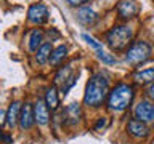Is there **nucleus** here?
Segmentation results:
<instances>
[{"mask_svg":"<svg viewBox=\"0 0 154 144\" xmlns=\"http://www.w3.org/2000/svg\"><path fill=\"white\" fill-rule=\"evenodd\" d=\"M109 91V80L108 75L103 72H95L90 77L88 83L85 88V96H84V103L91 107H98L103 104V101L106 99Z\"/></svg>","mask_w":154,"mask_h":144,"instance_id":"obj_1","label":"nucleus"},{"mask_svg":"<svg viewBox=\"0 0 154 144\" xmlns=\"http://www.w3.org/2000/svg\"><path fill=\"white\" fill-rule=\"evenodd\" d=\"M133 86L127 85V83H119L116 88H112V91L109 93L108 98V106L111 110L114 112H122L132 104L133 101Z\"/></svg>","mask_w":154,"mask_h":144,"instance_id":"obj_2","label":"nucleus"},{"mask_svg":"<svg viewBox=\"0 0 154 144\" xmlns=\"http://www.w3.org/2000/svg\"><path fill=\"white\" fill-rule=\"evenodd\" d=\"M133 37V31L128 26H116L108 32L106 35V42L112 50H122L130 43Z\"/></svg>","mask_w":154,"mask_h":144,"instance_id":"obj_3","label":"nucleus"},{"mask_svg":"<svg viewBox=\"0 0 154 144\" xmlns=\"http://www.w3.org/2000/svg\"><path fill=\"white\" fill-rule=\"evenodd\" d=\"M151 53H152V48L149 43L146 42H135L132 46L128 48V51L125 53V61L128 62L130 66L137 67L143 62H146L149 58H151Z\"/></svg>","mask_w":154,"mask_h":144,"instance_id":"obj_4","label":"nucleus"},{"mask_svg":"<svg viewBox=\"0 0 154 144\" xmlns=\"http://www.w3.org/2000/svg\"><path fill=\"white\" fill-rule=\"evenodd\" d=\"M27 19L32 24H43L48 19V8L43 3H35L29 7L27 11Z\"/></svg>","mask_w":154,"mask_h":144,"instance_id":"obj_5","label":"nucleus"},{"mask_svg":"<svg viewBox=\"0 0 154 144\" xmlns=\"http://www.w3.org/2000/svg\"><path fill=\"white\" fill-rule=\"evenodd\" d=\"M135 117L144 123L152 122L154 120V104H151L149 101H140L138 106L135 107Z\"/></svg>","mask_w":154,"mask_h":144,"instance_id":"obj_6","label":"nucleus"},{"mask_svg":"<svg viewBox=\"0 0 154 144\" xmlns=\"http://www.w3.org/2000/svg\"><path fill=\"white\" fill-rule=\"evenodd\" d=\"M21 110H23V106L19 101H13V103L10 104L7 117H5V123H7L10 128L16 127V123L19 122V117H21Z\"/></svg>","mask_w":154,"mask_h":144,"instance_id":"obj_7","label":"nucleus"},{"mask_svg":"<svg viewBox=\"0 0 154 144\" xmlns=\"http://www.w3.org/2000/svg\"><path fill=\"white\" fill-rule=\"evenodd\" d=\"M138 3L135 0H120L119 5H117V11L120 14V18H133L135 14L138 13Z\"/></svg>","mask_w":154,"mask_h":144,"instance_id":"obj_8","label":"nucleus"},{"mask_svg":"<svg viewBox=\"0 0 154 144\" xmlns=\"http://www.w3.org/2000/svg\"><path fill=\"white\" fill-rule=\"evenodd\" d=\"M80 120V106L77 103L69 104L63 110V122L67 125H77Z\"/></svg>","mask_w":154,"mask_h":144,"instance_id":"obj_9","label":"nucleus"},{"mask_svg":"<svg viewBox=\"0 0 154 144\" xmlns=\"http://www.w3.org/2000/svg\"><path fill=\"white\" fill-rule=\"evenodd\" d=\"M34 115H35V122L38 125H47L50 122V114H48V106L43 99H37L34 104Z\"/></svg>","mask_w":154,"mask_h":144,"instance_id":"obj_10","label":"nucleus"},{"mask_svg":"<svg viewBox=\"0 0 154 144\" xmlns=\"http://www.w3.org/2000/svg\"><path fill=\"white\" fill-rule=\"evenodd\" d=\"M127 130H128V133L132 134V136L135 138H146L148 136V133H149V128L146 127V123L141 122V120H138V118H133V120H130L128 125H127Z\"/></svg>","mask_w":154,"mask_h":144,"instance_id":"obj_11","label":"nucleus"},{"mask_svg":"<svg viewBox=\"0 0 154 144\" xmlns=\"http://www.w3.org/2000/svg\"><path fill=\"white\" fill-rule=\"evenodd\" d=\"M34 122H35V115H34V107L29 103H26L23 106V110H21V117H19V127L23 130H27L31 128Z\"/></svg>","mask_w":154,"mask_h":144,"instance_id":"obj_12","label":"nucleus"},{"mask_svg":"<svg viewBox=\"0 0 154 144\" xmlns=\"http://www.w3.org/2000/svg\"><path fill=\"white\" fill-rule=\"evenodd\" d=\"M77 19L79 22H82L84 26H93V24L98 21V14H96L91 8L84 7L77 10Z\"/></svg>","mask_w":154,"mask_h":144,"instance_id":"obj_13","label":"nucleus"},{"mask_svg":"<svg viewBox=\"0 0 154 144\" xmlns=\"http://www.w3.org/2000/svg\"><path fill=\"white\" fill-rule=\"evenodd\" d=\"M51 53H53V48H51V43H42V46L37 50V55H35V59L38 64H45L47 61H50L51 58Z\"/></svg>","mask_w":154,"mask_h":144,"instance_id":"obj_14","label":"nucleus"},{"mask_svg":"<svg viewBox=\"0 0 154 144\" xmlns=\"http://www.w3.org/2000/svg\"><path fill=\"white\" fill-rule=\"evenodd\" d=\"M42 38H43V32L40 29H32L31 34H29V50L37 51L42 46Z\"/></svg>","mask_w":154,"mask_h":144,"instance_id":"obj_15","label":"nucleus"},{"mask_svg":"<svg viewBox=\"0 0 154 144\" xmlns=\"http://www.w3.org/2000/svg\"><path fill=\"white\" fill-rule=\"evenodd\" d=\"M66 55H67V46H66V45L56 46L55 50H53V53H51L50 62H51L53 66H58V64H60V62L66 58Z\"/></svg>","mask_w":154,"mask_h":144,"instance_id":"obj_16","label":"nucleus"},{"mask_svg":"<svg viewBox=\"0 0 154 144\" xmlns=\"http://www.w3.org/2000/svg\"><path fill=\"white\" fill-rule=\"evenodd\" d=\"M45 103L48 106V109L55 110L58 107V93H56V86H50L47 88V93H45Z\"/></svg>","mask_w":154,"mask_h":144,"instance_id":"obj_17","label":"nucleus"},{"mask_svg":"<svg viewBox=\"0 0 154 144\" xmlns=\"http://www.w3.org/2000/svg\"><path fill=\"white\" fill-rule=\"evenodd\" d=\"M71 72H72V67L71 66H64V67H61L60 70H58V74L55 77V83L56 85H64L67 80L71 79Z\"/></svg>","mask_w":154,"mask_h":144,"instance_id":"obj_18","label":"nucleus"},{"mask_svg":"<svg viewBox=\"0 0 154 144\" xmlns=\"http://www.w3.org/2000/svg\"><path fill=\"white\" fill-rule=\"evenodd\" d=\"M133 79L137 80L138 83H149V82H154V69L140 70L133 75Z\"/></svg>","mask_w":154,"mask_h":144,"instance_id":"obj_19","label":"nucleus"},{"mask_svg":"<svg viewBox=\"0 0 154 144\" xmlns=\"http://www.w3.org/2000/svg\"><path fill=\"white\" fill-rule=\"evenodd\" d=\"M95 53H96V56H98V59L103 61L104 64H116V58L112 55H109L108 51H104V48L100 51H95Z\"/></svg>","mask_w":154,"mask_h":144,"instance_id":"obj_20","label":"nucleus"},{"mask_svg":"<svg viewBox=\"0 0 154 144\" xmlns=\"http://www.w3.org/2000/svg\"><path fill=\"white\" fill-rule=\"evenodd\" d=\"M75 79H77V75H72V77H71V79H69V80H67V82H66V83H64V85H63V86H61V93H63V94H66V93H67V91H69V90H71V86H72V85H74V83H75Z\"/></svg>","mask_w":154,"mask_h":144,"instance_id":"obj_21","label":"nucleus"},{"mask_svg":"<svg viewBox=\"0 0 154 144\" xmlns=\"http://www.w3.org/2000/svg\"><path fill=\"white\" fill-rule=\"evenodd\" d=\"M104 125H106V118L101 117V118L98 120V123L95 125V128H96V130H101V128H104Z\"/></svg>","mask_w":154,"mask_h":144,"instance_id":"obj_22","label":"nucleus"},{"mask_svg":"<svg viewBox=\"0 0 154 144\" xmlns=\"http://www.w3.org/2000/svg\"><path fill=\"white\" fill-rule=\"evenodd\" d=\"M72 7H77V5H82V3H85V2H88V0H67Z\"/></svg>","mask_w":154,"mask_h":144,"instance_id":"obj_23","label":"nucleus"},{"mask_svg":"<svg viewBox=\"0 0 154 144\" xmlns=\"http://www.w3.org/2000/svg\"><path fill=\"white\" fill-rule=\"evenodd\" d=\"M148 96H149L151 99H154V83L148 88Z\"/></svg>","mask_w":154,"mask_h":144,"instance_id":"obj_24","label":"nucleus"},{"mask_svg":"<svg viewBox=\"0 0 154 144\" xmlns=\"http://www.w3.org/2000/svg\"><path fill=\"white\" fill-rule=\"evenodd\" d=\"M2 138H3V141H5V142H11V138H8V136H5V134H3V136H2Z\"/></svg>","mask_w":154,"mask_h":144,"instance_id":"obj_25","label":"nucleus"}]
</instances>
